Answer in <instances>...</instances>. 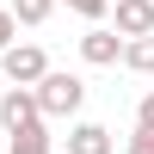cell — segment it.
<instances>
[{
    "label": "cell",
    "instance_id": "cell-1",
    "mask_svg": "<svg viewBox=\"0 0 154 154\" xmlns=\"http://www.w3.org/2000/svg\"><path fill=\"white\" fill-rule=\"evenodd\" d=\"M31 93H37V111H43V117H74V111L86 105V80L80 74H62V68H49L43 86H31Z\"/></svg>",
    "mask_w": 154,
    "mask_h": 154
},
{
    "label": "cell",
    "instance_id": "cell-2",
    "mask_svg": "<svg viewBox=\"0 0 154 154\" xmlns=\"http://www.w3.org/2000/svg\"><path fill=\"white\" fill-rule=\"evenodd\" d=\"M0 130H6V142H12V136H31V130H43L37 93H25V86H6V93H0Z\"/></svg>",
    "mask_w": 154,
    "mask_h": 154
},
{
    "label": "cell",
    "instance_id": "cell-3",
    "mask_svg": "<svg viewBox=\"0 0 154 154\" xmlns=\"http://www.w3.org/2000/svg\"><path fill=\"white\" fill-rule=\"evenodd\" d=\"M0 74H6L12 86H25V93H31V86H43V74H49V56L37 43H12L6 56H0Z\"/></svg>",
    "mask_w": 154,
    "mask_h": 154
},
{
    "label": "cell",
    "instance_id": "cell-4",
    "mask_svg": "<svg viewBox=\"0 0 154 154\" xmlns=\"http://www.w3.org/2000/svg\"><path fill=\"white\" fill-rule=\"evenodd\" d=\"M80 62H93V68H117V62H123V37L111 31V25H93V31L80 37Z\"/></svg>",
    "mask_w": 154,
    "mask_h": 154
},
{
    "label": "cell",
    "instance_id": "cell-5",
    "mask_svg": "<svg viewBox=\"0 0 154 154\" xmlns=\"http://www.w3.org/2000/svg\"><path fill=\"white\" fill-rule=\"evenodd\" d=\"M117 37L136 43V37H154V0H117Z\"/></svg>",
    "mask_w": 154,
    "mask_h": 154
},
{
    "label": "cell",
    "instance_id": "cell-6",
    "mask_svg": "<svg viewBox=\"0 0 154 154\" xmlns=\"http://www.w3.org/2000/svg\"><path fill=\"white\" fill-rule=\"evenodd\" d=\"M117 142H111V130L105 123H74L68 130V154H111Z\"/></svg>",
    "mask_w": 154,
    "mask_h": 154
},
{
    "label": "cell",
    "instance_id": "cell-7",
    "mask_svg": "<svg viewBox=\"0 0 154 154\" xmlns=\"http://www.w3.org/2000/svg\"><path fill=\"white\" fill-rule=\"evenodd\" d=\"M123 68L154 74V37H136V43H123Z\"/></svg>",
    "mask_w": 154,
    "mask_h": 154
},
{
    "label": "cell",
    "instance_id": "cell-8",
    "mask_svg": "<svg viewBox=\"0 0 154 154\" xmlns=\"http://www.w3.org/2000/svg\"><path fill=\"white\" fill-rule=\"evenodd\" d=\"M6 154H56V136L49 130H31V136H12Z\"/></svg>",
    "mask_w": 154,
    "mask_h": 154
},
{
    "label": "cell",
    "instance_id": "cell-9",
    "mask_svg": "<svg viewBox=\"0 0 154 154\" xmlns=\"http://www.w3.org/2000/svg\"><path fill=\"white\" fill-rule=\"evenodd\" d=\"M49 12H56V0H12V19L19 25H43Z\"/></svg>",
    "mask_w": 154,
    "mask_h": 154
},
{
    "label": "cell",
    "instance_id": "cell-10",
    "mask_svg": "<svg viewBox=\"0 0 154 154\" xmlns=\"http://www.w3.org/2000/svg\"><path fill=\"white\" fill-rule=\"evenodd\" d=\"M19 43V19H12V6H0V56Z\"/></svg>",
    "mask_w": 154,
    "mask_h": 154
},
{
    "label": "cell",
    "instance_id": "cell-11",
    "mask_svg": "<svg viewBox=\"0 0 154 154\" xmlns=\"http://www.w3.org/2000/svg\"><path fill=\"white\" fill-rule=\"evenodd\" d=\"M68 12H80V19H105L111 0H68Z\"/></svg>",
    "mask_w": 154,
    "mask_h": 154
},
{
    "label": "cell",
    "instance_id": "cell-12",
    "mask_svg": "<svg viewBox=\"0 0 154 154\" xmlns=\"http://www.w3.org/2000/svg\"><path fill=\"white\" fill-rule=\"evenodd\" d=\"M136 130H154V93L136 99Z\"/></svg>",
    "mask_w": 154,
    "mask_h": 154
},
{
    "label": "cell",
    "instance_id": "cell-13",
    "mask_svg": "<svg viewBox=\"0 0 154 154\" xmlns=\"http://www.w3.org/2000/svg\"><path fill=\"white\" fill-rule=\"evenodd\" d=\"M123 154H154V130H136L130 142H123Z\"/></svg>",
    "mask_w": 154,
    "mask_h": 154
},
{
    "label": "cell",
    "instance_id": "cell-14",
    "mask_svg": "<svg viewBox=\"0 0 154 154\" xmlns=\"http://www.w3.org/2000/svg\"><path fill=\"white\" fill-rule=\"evenodd\" d=\"M111 6H117V0H111Z\"/></svg>",
    "mask_w": 154,
    "mask_h": 154
}]
</instances>
